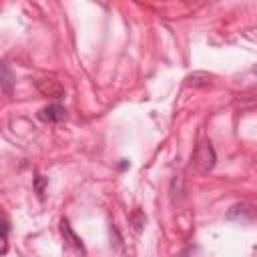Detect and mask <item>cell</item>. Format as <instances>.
I'll return each instance as SVG.
<instances>
[{
	"instance_id": "52a82bcc",
	"label": "cell",
	"mask_w": 257,
	"mask_h": 257,
	"mask_svg": "<svg viewBox=\"0 0 257 257\" xmlns=\"http://www.w3.org/2000/svg\"><path fill=\"white\" fill-rule=\"evenodd\" d=\"M8 231H10V223H8L6 217H2V247H0V253L8 251Z\"/></svg>"
},
{
	"instance_id": "8992f818",
	"label": "cell",
	"mask_w": 257,
	"mask_h": 257,
	"mask_svg": "<svg viewBox=\"0 0 257 257\" xmlns=\"http://www.w3.org/2000/svg\"><path fill=\"white\" fill-rule=\"evenodd\" d=\"M12 84H14L12 72H10L8 64L4 62V64H2V86H4V92H6V94H12Z\"/></svg>"
},
{
	"instance_id": "5b68a950",
	"label": "cell",
	"mask_w": 257,
	"mask_h": 257,
	"mask_svg": "<svg viewBox=\"0 0 257 257\" xmlns=\"http://www.w3.org/2000/svg\"><path fill=\"white\" fill-rule=\"evenodd\" d=\"M209 82H211V74L201 72V70H197V72H193V74H189V76L185 78V84H187V86H191V88L209 86Z\"/></svg>"
},
{
	"instance_id": "7a4b0ae2",
	"label": "cell",
	"mask_w": 257,
	"mask_h": 257,
	"mask_svg": "<svg viewBox=\"0 0 257 257\" xmlns=\"http://www.w3.org/2000/svg\"><path fill=\"white\" fill-rule=\"evenodd\" d=\"M64 116H66V110L58 102H52V104H48V106L38 110V118L44 120V122H60Z\"/></svg>"
},
{
	"instance_id": "277c9868",
	"label": "cell",
	"mask_w": 257,
	"mask_h": 257,
	"mask_svg": "<svg viewBox=\"0 0 257 257\" xmlns=\"http://www.w3.org/2000/svg\"><path fill=\"white\" fill-rule=\"evenodd\" d=\"M36 88H38L40 94H44V96H52V98L64 96V88H62V86L58 84V80H54V78H42V80H38Z\"/></svg>"
},
{
	"instance_id": "6da1fadb",
	"label": "cell",
	"mask_w": 257,
	"mask_h": 257,
	"mask_svg": "<svg viewBox=\"0 0 257 257\" xmlns=\"http://www.w3.org/2000/svg\"><path fill=\"white\" fill-rule=\"evenodd\" d=\"M193 165L197 167L199 173H211L217 165V153L213 149V143L209 139H203L193 153Z\"/></svg>"
},
{
	"instance_id": "3957f363",
	"label": "cell",
	"mask_w": 257,
	"mask_h": 257,
	"mask_svg": "<svg viewBox=\"0 0 257 257\" xmlns=\"http://www.w3.org/2000/svg\"><path fill=\"white\" fill-rule=\"evenodd\" d=\"M60 233H62L64 241H66L70 247H74V249H76V251H80V253H86V249H84V245H82L80 237L72 231V227H70L68 219H60Z\"/></svg>"
},
{
	"instance_id": "ba28073f",
	"label": "cell",
	"mask_w": 257,
	"mask_h": 257,
	"mask_svg": "<svg viewBox=\"0 0 257 257\" xmlns=\"http://www.w3.org/2000/svg\"><path fill=\"white\" fill-rule=\"evenodd\" d=\"M44 183H46V179L42 175H36V193H38L40 199L44 197Z\"/></svg>"
},
{
	"instance_id": "9c48e42d",
	"label": "cell",
	"mask_w": 257,
	"mask_h": 257,
	"mask_svg": "<svg viewBox=\"0 0 257 257\" xmlns=\"http://www.w3.org/2000/svg\"><path fill=\"white\" fill-rule=\"evenodd\" d=\"M251 72H253V74H257V64H255V66L251 68Z\"/></svg>"
}]
</instances>
